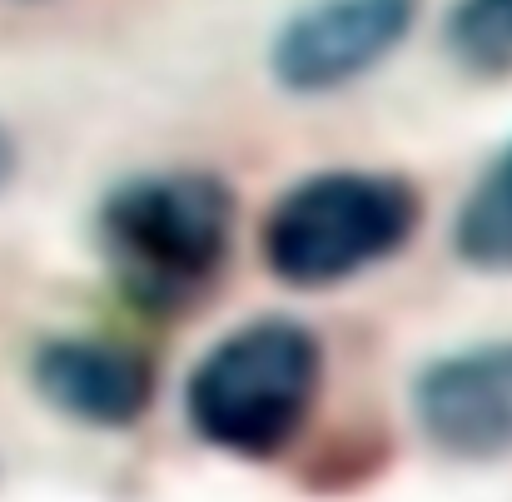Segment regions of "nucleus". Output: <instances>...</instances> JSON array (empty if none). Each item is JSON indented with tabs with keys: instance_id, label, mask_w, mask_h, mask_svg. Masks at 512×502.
<instances>
[{
	"instance_id": "7",
	"label": "nucleus",
	"mask_w": 512,
	"mask_h": 502,
	"mask_svg": "<svg viewBox=\"0 0 512 502\" xmlns=\"http://www.w3.org/2000/svg\"><path fill=\"white\" fill-rule=\"evenodd\" d=\"M448 249L473 274H512V140L463 194L448 229Z\"/></svg>"
},
{
	"instance_id": "5",
	"label": "nucleus",
	"mask_w": 512,
	"mask_h": 502,
	"mask_svg": "<svg viewBox=\"0 0 512 502\" xmlns=\"http://www.w3.org/2000/svg\"><path fill=\"white\" fill-rule=\"evenodd\" d=\"M408 413L423 443L463 468L512 458V338L433 353L408 383Z\"/></svg>"
},
{
	"instance_id": "4",
	"label": "nucleus",
	"mask_w": 512,
	"mask_h": 502,
	"mask_svg": "<svg viewBox=\"0 0 512 502\" xmlns=\"http://www.w3.org/2000/svg\"><path fill=\"white\" fill-rule=\"evenodd\" d=\"M423 0H304L264 55L269 80L289 100H329L383 70L418 25Z\"/></svg>"
},
{
	"instance_id": "9",
	"label": "nucleus",
	"mask_w": 512,
	"mask_h": 502,
	"mask_svg": "<svg viewBox=\"0 0 512 502\" xmlns=\"http://www.w3.org/2000/svg\"><path fill=\"white\" fill-rule=\"evenodd\" d=\"M15 174H20V140H15V130L0 120V194L15 184Z\"/></svg>"
},
{
	"instance_id": "8",
	"label": "nucleus",
	"mask_w": 512,
	"mask_h": 502,
	"mask_svg": "<svg viewBox=\"0 0 512 502\" xmlns=\"http://www.w3.org/2000/svg\"><path fill=\"white\" fill-rule=\"evenodd\" d=\"M443 50L473 80H508L512 0H453L443 15Z\"/></svg>"
},
{
	"instance_id": "1",
	"label": "nucleus",
	"mask_w": 512,
	"mask_h": 502,
	"mask_svg": "<svg viewBox=\"0 0 512 502\" xmlns=\"http://www.w3.org/2000/svg\"><path fill=\"white\" fill-rule=\"evenodd\" d=\"M234 239L239 194L214 169H135L105 184L90 214L105 284L150 324H174L219 294Z\"/></svg>"
},
{
	"instance_id": "2",
	"label": "nucleus",
	"mask_w": 512,
	"mask_h": 502,
	"mask_svg": "<svg viewBox=\"0 0 512 502\" xmlns=\"http://www.w3.org/2000/svg\"><path fill=\"white\" fill-rule=\"evenodd\" d=\"M329 378L319 329L294 314H259L214 338L184 378L189 433L234 463H279L309 433Z\"/></svg>"
},
{
	"instance_id": "6",
	"label": "nucleus",
	"mask_w": 512,
	"mask_h": 502,
	"mask_svg": "<svg viewBox=\"0 0 512 502\" xmlns=\"http://www.w3.org/2000/svg\"><path fill=\"white\" fill-rule=\"evenodd\" d=\"M30 393L65 423L90 433H130L150 418L160 368L135 338L50 334L25 358Z\"/></svg>"
},
{
	"instance_id": "3",
	"label": "nucleus",
	"mask_w": 512,
	"mask_h": 502,
	"mask_svg": "<svg viewBox=\"0 0 512 502\" xmlns=\"http://www.w3.org/2000/svg\"><path fill=\"white\" fill-rule=\"evenodd\" d=\"M423 229V194L393 169H314L269 204L259 259L294 294H329L393 264Z\"/></svg>"
}]
</instances>
